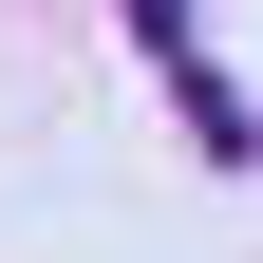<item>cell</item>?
I'll list each match as a JSON object with an SVG mask.
<instances>
[{"mask_svg": "<svg viewBox=\"0 0 263 263\" xmlns=\"http://www.w3.org/2000/svg\"><path fill=\"white\" fill-rule=\"evenodd\" d=\"M132 38H151V57H170V94H188V132H207V151H226V170H245V151H263V132H245V94H226V76H207V38H188V0H132Z\"/></svg>", "mask_w": 263, "mask_h": 263, "instance_id": "cell-1", "label": "cell"}]
</instances>
